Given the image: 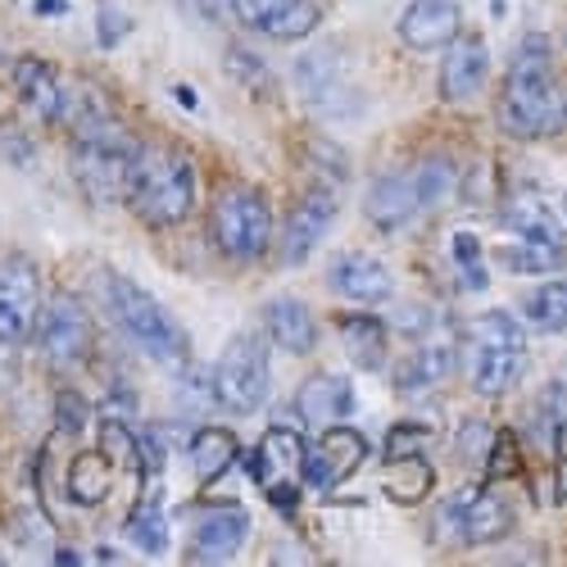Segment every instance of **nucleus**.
Masks as SVG:
<instances>
[{
  "mask_svg": "<svg viewBox=\"0 0 567 567\" xmlns=\"http://www.w3.org/2000/svg\"><path fill=\"white\" fill-rule=\"evenodd\" d=\"M436 527L445 532V540L454 536L463 545H491L513 532V508L486 486H467L441 504Z\"/></svg>",
  "mask_w": 567,
  "mask_h": 567,
  "instance_id": "nucleus-9",
  "label": "nucleus"
},
{
  "mask_svg": "<svg viewBox=\"0 0 567 567\" xmlns=\"http://www.w3.org/2000/svg\"><path fill=\"white\" fill-rule=\"evenodd\" d=\"M523 318L536 327V332H567V277L540 281L536 291H527Z\"/></svg>",
  "mask_w": 567,
  "mask_h": 567,
  "instance_id": "nucleus-33",
  "label": "nucleus"
},
{
  "mask_svg": "<svg viewBox=\"0 0 567 567\" xmlns=\"http://www.w3.org/2000/svg\"><path fill=\"white\" fill-rule=\"evenodd\" d=\"M214 400L218 409L246 417L255 409H264V400L272 395V363H268V346L255 332L231 337L214 363Z\"/></svg>",
  "mask_w": 567,
  "mask_h": 567,
  "instance_id": "nucleus-6",
  "label": "nucleus"
},
{
  "mask_svg": "<svg viewBox=\"0 0 567 567\" xmlns=\"http://www.w3.org/2000/svg\"><path fill=\"white\" fill-rule=\"evenodd\" d=\"M177 6H182L186 14L205 19V23H218V19L227 14V0H177Z\"/></svg>",
  "mask_w": 567,
  "mask_h": 567,
  "instance_id": "nucleus-40",
  "label": "nucleus"
},
{
  "mask_svg": "<svg viewBox=\"0 0 567 567\" xmlns=\"http://www.w3.org/2000/svg\"><path fill=\"white\" fill-rule=\"evenodd\" d=\"M250 536V513L236 508V504H218L205 508L196 517V532H192V558L196 563H227L236 549L246 545Z\"/></svg>",
  "mask_w": 567,
  "mask_h": 567,
  "instance_id": "nucleus-17",
  "label": "nucleus"
},
{
  "mask_svg": "<svg viewBox=\"0 0 567 567\" xmlns=\"http://www.w3.org/2000/svg\"><path fill=\"white\" fill-rule=\"evenodd\" d=\"M127 540L141 554H164L168 549V517H164V495L159 491H151L136 504V513L127 517Z\"/></svg>",
  "mask_w": 567,
  "mask_h": 567,
  "instance_id": "nucleus-32",
  "label": "nucleus"
},
{
  "mask_svg": "<svg viewBox=\"0 0 567 567\" xmlns=\"http://www.w3.org/2000/svg\"><path fill=\"white\" fill-rule=\"evenodd\" d=\"M132 19L118 14V6H110V0H101V45H118L127 37Z\"/></svg>",
  "mask_w": 567,
  "mask_h": 567,
  "instance_id": "nucleus-39",
  "label": "nucleus"
},
{
  "mask_svg": "<svg viewBox=\"0 0 567 567\" xmlns=\"http://www.w3.org/2000/svg\"><path fill=\"white\" fill-rule=\"evenodd\" d=\"M504 227L513 236H563L567 241V200L540 186H523L508 205H504Z\"/></svg>",
  "mask_w": 567,
  "mask_h": 567,
  "instance_id": "nucleus-19",
  "label": "nucleus"
},
{
  "mask_svg": "<svg viewBox=\"0 0 567 567\" xmlns=\"http://www.w3.org/2000/svg\"><path fill=\"white\" fill-rule=\"evenodd\" d=\"M327 287L337 296L354 300V305H386L395 296V277L382 259L372 255H359V250H346L327 264Z\"/></svg>",
  "mask_w": 567,
  "mask_h": 567,
  "instance_id": "nucleus-15",
  "label": "nucleus"
},
{
  "mask_svg": "<svg viewBox=\"0 0 567 567\" xmlns=\"http://www.w3.org/2000/svg\"><path fill=\"white\" fill-rule=\"evenodd\" d=\"M463 28L458 0H409L400 14V41L413 51H445V41Z\"/></svg>",
  "mask_w": 567,
  "mask_h": 567,
  "instance_id": "nucleus-18",
  "label": "nucleus"
},
{
  "mask_svg": "<svg viewBox=\"0 0 567 567\" xmlns=\"http://www.w3.org/2000/svg\"><path fill=\"white\" fill-rule=\"evenodd\" d=\"M14 86H19V101H23L37 118H45V123H60V118H64L69 82H64L51 64H45V60H37V55L19 60V64H14Z\"/></svg>",
  "mask_w": 567,
  "mask_h": 567,
  "instance_id": "nucleus-22",
  "label": "nucleus"
},
{
  "mask_svg": "<svg viewBox=\"0 0 567 567\" xmlns=\"http://www.w3.org/2000/svg\"><path fill=\"white\" fill-rule=\"evenodd\" d=\"M486 69H491V51L482 32H454L445 41V64H441V96L445 101H472L486 86Z\"/></svg>",
  "mask_w": 567,
  "mask_h": 567,
  "instance_id": "nucleus-14",
  "label": "nucleus"
},
{
  "mask_svg": "<svg viewBox=\"0 0 567 567\" xmlns=\"http://www.w3.org/2000/svg\"><path fill=\"white\" fill-rule=\"evenodd\" d=\"M305 436L296 427H268L250 454V477L277 508H296L305 486Z\"/></svg>",
  "mask_w": 567,
  "mask_h": 567,
  "instance_id": "nucleus-8",
  "label": "nucleus"
},
{
  "mask_svg": "<svg viewBox=\"0 0 567 567\" xmlns=\"http://www.w3.org/2000/svg\"><path fill=\"white\" fill-rule=\"evenodd\" d=\"M337 332H341L346 354H350L359 368L377 372V368L386 363V322L377 318V313H341V318H337Z\"/></svg>",
  "mask_w": 567,
  "mask_h": 567,
  "instance_id": "nucleus-26",
  "label": "nucleus"
},
{
  "mask_svg": "<svg viewBox=\"0 0 567 567\" xmlns=\"http://www.w3.org/2000/svg\"><path fill=\"white\" fill-rule=\"evenodd\" d=\"M363 458H368V441L354 427H337V422H327V432L318 436V445L305 450V482L313 491H332L337 482L350 477Z\"/></svg>",
  "mask_w": 567,
  "mask_h": 567,
  "instance_id": "nucleus-13",
  "label": "nucleus"
},
{
  "mask_svg": "<svg viewBox=\"0 0 567 567\" xmlns=\"http://www.w3.org/2000/svg\"><path fill=\"white\" fill-rule=\"evenodd\" d=\"M186 458H192L196 482H218L223 472L236 463V436L227 427H196L192 445H186Z\"/></svg>",
  "mask_w": 567,
  "mask_h": 567,
  "instance_id": "nucleus-29",
  "label": "nucleus"
},
{
  "mask_svg": "<svg viewBox=\"0 0 567 567\" xmlns=\"http://www.w3.org/2000/svg\"><path fill=\"white\" fill-rule=\"evenodd\" d=\"M491 445H495V422H486V417H467L463 432H458V441H454V450H458L472 467H486Z\"/></svg>",
  "mask_w": 567,
  "mask_h": 567,
  "instance_id": "nucleus-35",
  "label": "nucleus"
},
{
  "mask_svg": "<svg viewBox=\"0 0 567 567\" xmlns=\"http://www.w3.org/2000/svg\"><path fill=\"white\" fill-rule=\"evenodd\" d=\"M413 173V186H417V200H422V214L427 209H441L458 196V164L450 155H427Z\"/></svg>",
  "mask_w": 567,
  "mask_h": 567,
  "instance_id": "nucleus-31",
  "label": "nucleus"
},
{
  "mask_svg": "<svg viewBox=\"0 0 567 567\" xmlns=\"http://www.w3.org/2000/svg\"><path fill=\"white\" fill-rule=\"evenodd\" d=\"M363 214H368V223H377L382 231L409 227V223L422 214L413 173H386V177H377V182L368 186V196H363Z\"/></svg>",
  "mask_w": 567,
  "mask_h": 567,
  "instance_id": "nucleus-20",
  "label": "nucleus"
},
{
  "mask_svg": "<svg viewBox=\"0 0 567 567\" xmlns=\"http://www.w3.org/2000/svg\"><path fill=\"white\" fill-rule=\"evenodd\" d=\"M0 558H6V554H0Z\"/></svg>",
  "mask_w": 567,
  "mask_h": 567,
  "instance_id": "nucleus-45",
  "label": "nucleus"
},
{
  "mask_svg": "<svg viewBox=\"0 0 567 567\" xmlns=\"http://www.w3.org/2000/svg\"><path fill=\"white\" fill-rule=\"evenodd\" d=\"M499 127L513 141H536L567 127V96L554 82L549 37L527 32L508 55V78L499 91Z\"/></svg>",
  "mask_w": 567,
  "mask_h": 567,
  "instance_id": "nucleus-1",
  "label": "nucleus"
},
{
  "mask_svg": "<svg viewBox=\"0 0 567 567\" xmlns=\"http://www.w3.org/2000/svg\"><path fill=\"white\" fill-rule=\"evenodd\" d=\"M96 563H118V549H96Z\"/></svg>",
  "mask_w": 567,
  "mask_h": 567,
  "instance_id": "nucleus-44",
  "label": "nucleus"
},
{
  "mask_svg": "<svg viewBox=\"0 0 567 567\" xmlns=\"http://www.w3.org/2000/svg\"><path fill=\"white\" fill-rule=\"evenodd\" d=\"M463 363H467V386L472 395L495 400L504 391H513V382L527 368V337L523 322L508 309H491L472 322V332L463 341Z\"/></svg>",
  "mask_w": 567,
  "mask_h": 567,
  "instance_id": "nucleus-5",
  "label": "nucleus"
},
{
  "mask_svg": "<svg viewBox=\"0 0 567 567\" xmlns=\"http://www.w3.org/2000/svg\"><path fill=\"white\" fill-rule=\"evenodd\" d=\"M499 255L513 272H558L567 264V241L563 236H513Z\"/></svg>",
  "mask_w": 567,
  "mask_h": 567,
  "instance_id": "nucleus-30",
  "label": "nucleus"
},
{
  "mask_svg": "<svg viewBox=\"0 0 567 567\" xmlns=\"http://www.w3.org/2000/svg\"><path fill=\"white\" fill-rule=\"evenodd\" d=\"M454 363H458V341L454 337H445V332H436V337H427L413 354H409V363L400 368V391L404 395H413V391H427V386H441V382H450V372H454Z\"/></svg>",
  "mask_w": 567,
  "mask_h": 567,
  "instance_id": "nucleus-24",
  "label": "nucleus"
},
{
  "mask_svg": "<svg viewBox=\"0 0 567 567\" xmlns=\"http://www.w3.org/2000/svg\"><path fill=\"white\" fill-rule=\"evenodd\" d=\"M123 205L146 227L186 223L196 209V168H192V159H182L177 151L141 146V155L132 164V177H127Z\"/></svg>",
  "mask_w": 567,
  "mask_h": 567,
  "instance_id": "nucleus-2",
  "label": "nucleus"
},
{
  "mask_svg": "<svg viewBox=\"0 0 567 567\" xmlns=\"http://www.w3.org/2000/svg\"><path fill=\"white\" fill-rule=\"evenodd\" d=\"M296 82L309 96L313 110H332L341 96H350V82H346V69L337 64V45H318V51L300 55L296 64Z\"/></svg>",
  "mask_w": 567,
  "mask_h": 567,
  "instance_id": "nucleus-25",
  "label": "nucleus"
},
{
  "mask_svg": "<svg viewBox=\"0 0 567 567\" xmlns=\"http://www.w3.org/2000/svg\"><path fill=\"white\" fill-rule=\"evenodd\" d=\"M177 404L192 413V409H218V400H214V377H205L200 368L192 372V363L182 368V386H177Z\"/></svg>",
  "mask_w": 567,
  "mask_h": 567,
  "instance_id": "nucleus-37",
  "label": "nucleus"
},
{
  "mask_svg": "<svg viewBox=\"0 0 567 567\" xmlns=\"http://www.w3.org/2000/svg\"><path fill=\"white\" fill-rule=\"evenodd\" d=\"M554 486H558V495L567 499V454L558 458V467H554Z\"/></svg>",
  "mask_w": 567,
  "mask_h": 567,
  "instance_id": "nucleus-43",
  "label": "nucleus"
},
{
  "mask_svg": "<svg viewBox=\"0 0 567 567\" xmlns=\"http://www.w3.org/2000/svg\"><path fill=\"white\" fill-rule=\"evenodd\" d=\"M209 231H214V246L227 259L255 264L272 246V205H268V196L255 192V186H227V192L214 200Z\"/></svg>",
  "mask_w": 567,
  "mask_h": 567,
  "instance_id": "nucleus-7",
  "label": "nucleus"
},
{
  "mask_svg": "<svg viewBox=\"0 0 567 567\" xmlns=\"http://www.w3.org/2000/svg\"><path fill=\"white\" fill-rule=\"evenodd\" d=\"M105 305H110L114 322L127 332V341L136 350H146L155 363L177 368V372L192 363V341H186L182 322L151 291H141L132 277H118V272L105 277Z\"/></svg>",
  "mask_w": 567,
  "mask_h": 567,
  "instance_id": "nucleus-4",
  "label": "nucleus"
},
{
  "mask_svg": "<svg viewBox=\"0 0 567 567\" xmlns=\"http://www.w3.org/2000/svg\"><path fill=\"white\" fill-rule=\"evenodd\" d=\"M28 6H32V14L51 19V14H64L69 10V0H28Z\"/></svg>",
  "mask_w": 567,
  "mask_h": 567,
  "instance_id": "nucleus-42",
  "label": "nucleus"
},
{
  "mask_svg": "<svg viewBox=\"0 0 567 567\" xmlns=\"http://www.w3.org/2000/svg\"><path fill=\"white\" fill-rule=\"evenodd\" d=\"M436 486V472L422 454H395L386 458V472H382V491L395 499V504H417L427 499Z\"/></svg>",
  "mask_w": 567,
  "mask_h": 567,
  "instance_id": "nucleus-28",
  "label": "nucleus"
},
{
  "mask_svg": "<svg viewBox=\"0 0 567 567\" xmlns=\"http://www.w3.org/2000/svg\"><path fill=\"white\" fill-rule=\"evenodd\" d=\"M41 313V272L28 255L0 259V346L32 341V327Z\"/></svg>",
  "mask_w": 567,
  "mask_h": 567,
  "instance_id": "nucleus-10",
  "label": "nucleus"
},
{
  "mask_svg": "<svg viewBox=\"0 0 567 567\" xmlns=\"http://www.w3.org/2000/svg\"><path fill=\"white\" fill-rule=\"evenodd\" d=\"M536 427L545 432V441L563 436L567 432V386L563 382H549L540 404H536Z\"/></svg>",
  "mask_w": 567,
  "mask_h": 567,
  "instance_id": "nucleus-36",
  "label": "nucleus"
},
{
  "mask_svg": "<svg viewBox=\"0 0 567 567\" xmlns=\"http://www.w3.org/2000/svg\"><path fill=\"white\" fill-rule=\"evenodd\" d=\"M427 427L422 422H395L391 427V436H386V458H395V454H417L422 445H427Z\"/></svg>",
  "mask_w": 567,
  "mask_h": 567,
  "instance_id": "nucleus-38",
  "label": "nucleus"
},
{
  "mask_svg": "<svg viewBox=\"0 0 567 567\" xmlns=\"http://www.w3.org/2000/svg\"><path fill=\"white\" fill-rule=\"evenodd\" d=\"M82 422H86V409L78 404V400H69V395H60V432H82Z\"/></svg>",
  "mask_w": 567,
  "mask_h": 567,
  "instance_id": "nucleus-41",
  "label": "nucleus"
},
{
  "mask_svg": "<svg viewBox=\"0 0 567 567\" xmlns=\"http://www.w3.org/2000/svg\"><path fill=\"white\" fill-rule=\"evenodd\" d=\"M296 413L305 427H327V422H341L354 413V386L337 372H313L296 391Z\"/></svg>",
  "mask_w": 567,
  "mask_h": 567,
  "instance_id": "nucleus-21",
  "label": "nucleus"
},
{
  "mask_svg": "<svg viewBox=\"0 0 567 567\" xmlns=\"http://www.w3.org/2000/svg\"><path fill=\"white\" fill-rule=\"evenodd\" d=\"M337 223V196L332 192H305L300 205L287 218V231H281V264H305L318 241Z\"/></svg>",
  "mask_w": 567,
  "mask_h": 567,
  "instance_id": "nucleus-16",
  "label": "nucleus"
},
{
  "mask_svg": "<svg viewBox=\"0 0 567 567\" xmlns=\"http://www.w3.org/2000/svg\"><path fill=\"white\" fill-rule=\"evenodd\" d=\"M136 155H141V141L127 127H118L114 118L78 127L73 132V182H78V192L96 209L123 205Z\"/></svg>",
  "mask_w": 567,
  "mask_h": 567,
  "instance_id": "nucleus-3",
  "label": "nucleus"
},
{
  "mask_svg": "<svg viewBox=\"0 0 567 567\" xmlns=\"http://www.w3.org/2000/svg\"><path fill=\"white\" fill-rule=\"evenodd\" d=\"M64 486H69V499L82 504V508H96L101 499H110V491H114V463H110V454H105V450L78 454V458L69 463Z\"/></svg>",
  "mask_w": 567,
  "mask_h": 567,
  "instance_id": "nucleus-27",
  "label": "nucleus"
},
{
  "mask_svg": "<svg viewBox=\"0 0 567 567\" xmlns=\"http://www.w3.org/2000/svg\"><path fill=\"white\" fill-rule=\"evenodd\" d=\"M236 23L268 41H305L322 23L318 0H227Z\"/></svg>",
  "mask_w": 567,
  "mask_h": 567,
  "instance_id": "nucleus-12",
  "label": "nucleus"
},
{
  "mask_svg": "<svg viewBox=\"0 0 567 567\" xmlns=\"http://www.w3.org/2000/svg\"><path fill=\"white\" fill-rule=\"evenodd\" d=\"M259 318H264V332H268V341H272L277 350H287V354H309V350L318 346V322H313L309 305L296 300V296H277V300H268Z\"/></svg>",
  "mask_w": 567,
  "mask_h": 567,
  "instance_id": "nucleus-23",
  "label": "nucleus"
},
{
  "mask_svg": "<svg viewBox=\"0 0 567 567\" xmlns=\"http://www.w3.org/2000/svg\"><path fill=\"white\" fill-rule=\"evenodd\" d=\"M32 337H37L41 354L51 363L73 368V363H82L91 354V337H96V332H91V318H86V309L73 296H55L51 305L37 313Z\"/></svg>",
  "mask_w": 567,
  "mask_h": 567,
  "instance_id": "nucleus-11",
  "label": "nucleus"
},
{
  "mask_svg": "<svg viewBox=\"0 0 567 567\" xmlns=\"http://www.w3.org/2000/svg\"><path fill=\"white\" fill-rule=\"evenodd\" d=\"M450 255H454V264H458V272H463V287H486V250H482V241L472 231H454V241H450Z\"/></svg>",
  "mask_w": 567,
  "mask_h": 567,
  "instance_id": "nucleus-34",
  "label": "nucleus"
}]
</instances>
